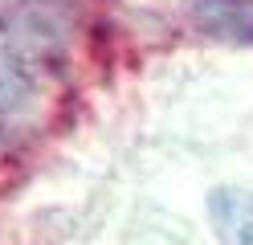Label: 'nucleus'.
Masks as SVG:
<instances>
[{
  "instance_id": "nucleus-4",
  "label": "nucleus",
  "mask_w": 253,
  "mask_h": 245,
  "mask_svg": "<svg viewBox=\"0 0 253 245\" xmlns=\"http://www.w3.org/2000/svg\"><path fill=\"white\" fill-rule=\"evenodd\" d=\"M33 98H37V78L29 70V57L0 41V119L29 110Z\"/></svg>"
},
{
  "instance_id": "nucleus-2",
  "label": "nucleus",
  "mask_w": 253,
  "mask_h": 245,
  "mask_svg": "<svg viewBox=\"0 0 253 245\" xmlns=\"http://www.w3.org/2000/svg\"><path fill=\"white\" fill-rule=\"evenodd\" d=\"M192 25L212 41L253 45V0H192Z\"/></svg>"
},
{
  "instance_id": "nucleus-3",
  "label": "nucleus",
  "mask_w": 253,
  "mask_h": 245,
  "mask_svg": "<svg viewBox=\"0 0 253 245\" xmlns=\"http://www.w3.org/2000/svg\"><path fill=\"white\" fill-rule=\"evenodd\" d=\"M209 212H212V229L220 245H253V192L216 188Z\"/></svg>"
},
{
  "instance_id": "nucleus-1",
  "label": "nucleus",
  "mask_w": 253,
  "mask_h": 245,
  "mask_svg": "<svg viewBox=\"0 0 253 245\" xmlns=\"http://www.w3.org/2000/svg\"><path fill=\"white\" fill-rule=\"evenodd\" d=\"M70 0H0V41L25 57H49L70 37Z\"/></svg>"
}]
</instances>
